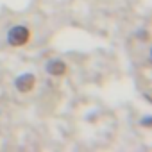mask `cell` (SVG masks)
<instances>
[{"mask_svg": "<svg viewBox=\"0 0 152 152\" xmlns=\"http://www.w3.org/2000/svg\"><path fill=\"white\" fill-rule=\"evenodd\" d=\"M29 38H31L29 29L23 27V25H16V27H13V29L9 31V34H7V43H9L11 47H22V45H25V43L29 41Z\"/></svg>", "mask_w": 152, "mask_h": 152, "instance_id": "6da1fadb", "label": "cell"}, {"mask_svg": "<svg viewBox=\"0 0 152 152\" xmlns=\"http://www.w3.org/2000/svg\"><path fill=\"white\" fill-rule=\"evenodd\" d=\"M34 84H36V79H34L32 73H23L16 79V90L20 93H29L34 88Z\"/></svg>", "mask_w": 152, "mask_h": 152, "instance_id": "7a4b0ae2", "label": "cell"}, {"mask_svg": "<svg viewBox=\"0 0 152 152\" xmlns=\"http://www.w3.org/2000/svg\"><path fill=\"white\" fill-rule=\"evenodd\" d=\"M47 70H48V73H50V75H54V77H61V75H64V73H66L68 66H66V63H64V61L56 59V61H50V63H48Z\"/></svg>", "mask_w": 152, "mask_h": 152, "instance_id": "3957f363", "label": "cell"}]
</instances>
